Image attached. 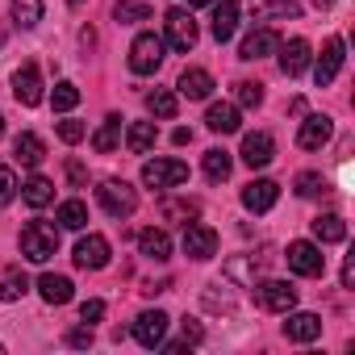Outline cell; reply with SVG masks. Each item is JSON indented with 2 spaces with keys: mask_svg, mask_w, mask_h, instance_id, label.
Segmentation results:
<instances>
[{
  "mask_svg": "<svg viewBox=\"0 0 355 355\" xmlns=\"http://www.w3.org/2000/svg\"><path fill=\"white\" fill-rule=\"evenodd\" d=\"M55 251H59V226H51V222H26V230H21V255L30 263H46Z\"/></svg>",
  "mask_w": 355,
  "mask_h": 355,
  "instance_id": "6da1fadb",
  "label": "cell"
},
{
  "mask_svg": "<svg viewBox=\"0 0 355 355\" xmlns=\"http://www.w3.org/2000/svg\"><path fill=\"white\" fill-rule=\"evenodd\" d=\"M197 38H201V30H197V21H193L189 9H167V17H163V42L171 51H184L189 55L197 46Z\"/></svg>",
  "mask_w": 355,
  "mask_h": 355,
  "instance_id": "7a4b0ae2",
  "label": "cell"
},
{
  "mask_svg": "<svg viewBox=\"0 0 355 355\" xmlns=\"http://www.w3.org/2000/svg\"><path fill=\"white\" fill-rule=\"evenodd\" d=\"M189 180V163L180 159H146L142 163V184L146 189H175V184H184Z\"/></svg>",
  "mask_w": 355,
  "mask_h": 355,
  "instance_id": "3957f363",
  "label": "cell"
},
{
  "mask_svg": "<svg viewBox=\"0 0 355 355\" xmlns=\"http://www.w3.org/2000/svg\"><path fill=\"white\" fill-rule=\"evenodd\" d=\"M163 51H167V42L159 34H138L134 46H130V71L134 76H155L159 63H163Z\"/></svg>",
  "mask_w": 355,
  "mask_h": 355,
  "instance_id": "277c9868",
  "label": "cell"
},
{
  "mask_svg": "<svg viewBox=\"0 0 355 355\" xmlns=\"http://www.w3.org/2000/svg\"><path fill=\"white\" fill-rule=\"evenodd\" d=\"M96 197H101V209H105L109 218H130V214L138 209V189L125 184V180H105V184L96 189Z\"/></svg>",
  "mask_w": 355,
  "mask_h": 355,
  "instance_id": "5b68a950",
  "label": "cell"
},
{
  "mask_svg": "<svg viewBox=\"0 0 355 355\" xmlns=\"http://www.w3.org/2000/svg\"><path fill=\"white\" fill-rule=\"evenodd\" d=\"M184 255L189 259H214L218 255V230L205 222H184Z\"/></svg>",
  "mask_w": 355,
  "mask_h": 355,
  "instance_id": "8992f818",
  "label": "cell"
},
{
  "mask_svg": "<svg viewBox=\"0 0 355 355\" xmlns=\"http://www.w3.org/2000/svg\"><path fill=\"white\" fill-rule=\"evenodd\" d=\"M255 301L259 309H272V313H288L297 305V288L288 280H259L255 284Z\"/></svg>",
  "mask_w": 355,
  "mask_h": 355,
  "instance_id": "52a82bcc",
  "label": "cell"
},
{
  "mask_svg": "<svg viewBox=\"0 0 355 355\" xmlns=\"http://www.w3.org/2000/svg\"><path fill=\"white\" fill-rule=\"evenodd\" d=\"M109 255H113V247H109L105 234H84V239L76 243V268L101 272V268H109Z\"/></svg>",
  "mask_w": 355,
  "mask_h": 355,
  "instance_id": "ba28073f",
  "label": "cell"
},
{
  "mask_svg": "<svg viewBox=\"0 0 355 355\" xmlns=\"http://www.w3.org/2000/svg\"><path fill=\"white\" fill-rule=\"evenodd\" d=\"M330 138H334V121H330L326 113H309V117L301 121V130H297V146H301V150H322Z\"/></svg>",
  "mask_w": 355,
  "mask_h": 355,
  "instance_id": "9c48e42d",
  "label": "cell"
},
{
  "mask_svg": "<svg viewBox=\"0 0 355 355\" xmlns=\"http://www.w3.org/2000/svg\"><path fill=\"white\" fill-rule=\"evenodd\" d=\"M288 268L297 276H322L326 272V255L318 243H288Z\"/></svg>",
  "mask_w": 355,
  "mask_h": 355,
  "instance_id": "30bf717a",
  "label": "cell"
},
{
  "mask_svg": "<svg viewBox=\"0 0 355 355\" xmlns=\"http://www.w3.org/2000/svg\"><path fill=\"white\" fill-rule=\"evenodd\" d=\"M276 51H280V71H284L288 80H297V76L313 63V46H309L305 38H288V42H280Z\"/></svg>",
  "mask_w": 355,
  "mask_h": 355,
  "instance_id": "8fae6325",
  "label": "cell"
},
{
  "mask_svg": "<svg viewBox=\"0 0 355 355\" xmlns=\"http://www.w3.org/2000/svg\"><path fill=\"white\" fill-rule=\"evenodd\" d=\"M347 46H343V38H326V46H322V55H318V63H313V80H318V88H326L338 71H343V55Z\"/></svg>",
  "mask_w": 355,
  "mask_h": 355,
  "instance_id": "7c38bea8",
  "label": "cell"
},
{
  "mask_svg": "<svg viewBox=\"0 0 355 355\" xmlns=\"http://www.w3.org/2000/svg\"><path fill=\"white\" fill-rule=\"evenodd\" d=\"M13 96H17L26 109L42 105V71H38L34 63H26V67L13 71Z\"/></svg>",
  "mask_w": 355,
  "mask_h": 355,
  "instance_id": "4fadbf2b",
  "label": "cell"
},
{
  "mask_svg": "<svg viewBox=\"0 0 355 355\" xmlns=\"http://www.w3.org/2000/svg\"><path fill=\"white\" fill-rule=\"evenodd\" d=\"M167 313L163 309H146V313H138L134 318V338L142 343V347H159L163 343V334H167Z\"/></svg>",
  "mask_w": 355,
  "mask_h": 355,
  "instance_id": "5bb4252c",
  "label": "cell"
},
{
  "mask_svg": "<svg viewBox=\"0 0 355 355\" xmlns=\"http://www.w3.org/2000/svg\"><path fill=\"white\" fill-rule=\"evenodd\" d=\"M272 159H276V142H272L268 130H255V134L243 138V163L247 167H268Z\"/></svg>",
  "mask_w": 355,
  "mask_h": 355,
  "instance_id": "9a60e30c",
  "label": "cell"
},
{
  "mask_svg": "<svg viewBox=\"0 0 355 355\" xmlns=\"http://www.w3.org/2000/svg\"><path fill=\"white\" fill-rule=\"evenodd\" d=\"M276 201H280V184H276V180H251V184L243 189V205H247L251 214H268Z\"/></svg>",
  "mask_w": 355,
  "mask_h": 355,
  "instance_id": "2e32d148",
  "label": "cell"
},
{
  "mask_svg": "<svg viewBox=\"0 0 355 355\" xmlns=\"http://www.w3.org/2000/svg\"><path fill=\"white\" fill-rule=\"evenodd\" d=\"M318 334H322V318L318 313H305V309L293 313L288 309V322H284V338L288 343H313Z\"/></svg>",
  "mask_w": 355,
  "mask_h": 355,
  "instance_id": "e0dca14e",
  "label": "cell"
},
{
  "mask_svg": "<svg viewBox=\"0 0 355 355\" xmlns=\"http://www.w3.org/2000/svg\"><path fill=\"white\" fill-rule=\"evenodd\" d=\"M280 46V38H276V30H268V26H259V30H251L247 38H243V46H239V59H268L272 51Z\"/></svg>",
  "mask_w": 355,
  "mask_h": 355,
  "instance_id": "ac0fdd59",
  "label": "cell"
},
{
  "mask_svg": "<svg viewBox=\"0 0 355 355\" xmlns=\"http://www.w3.org/2000/svg\"><path fill=\"white\" fill-rule=\"evenodd\" d=\"M234 30H239V5H234V0H218L209 34H214L218 42H230V38H234Z\"/></svg>",
  "mask_w": 355,
  "mask_h": 355,
  "instance_id": "d6986e66",
  "label": "cell"
},
{
  "mask_svg": "<svg viewBox=\"0 0 355 355\" xmlns=\"http://www.w3.org/2000/svg\"><path fill=\"white\" fill-rule=\"evenodd\" d=\"M175 88H180V96H189V101H205V96L214 92V76H209L205 67H189Z\"/></svg>",
  "mask_w": 355,
  "mask_h": 355,
  "instance_id": "ffe728a7",
  "label": "cell"
},
{
  "mask_svg": "<svg viewBox=\"0 0 355 355\" xmlns=\"http://www.w3.org/2000/svg\"><path fill=\"white\" fill-rule=\"evenodd\" d=\"M205 125L214 130V134H234L243 121H239V105H230V101H218V105H209V113H205Z\"/></svg>",
  "mask_w": 355,
  "mask_h": 355,
  "instance_id": "44dd1931",
  "label": "cell"
},
{
  "mask_svg": "<svg viewBox=\"0 0 355 355\" xmlns=\"http://www.w3.org/2000/svg\"><path fill=\"white\" fill-rule=\"evenodd\" d=\"M155 142H159L155 121H130V130H125V146H130V155H150Z\"/></svg>",
  "mask_w": 355,
  "mask_h": 355,
  "instance_id": "7402d4cb",
  "label": "cell"
},
{
  "mask_svg": "<svg viewBox=\"0 0 355 355\" xmlns=\"http://www.w3.org/2000/svg\"><path fill=\"white\" fill-rule=\"evenodd\" d=\"M117 142H121V117H117V113H109V117L101 121V130L92 134V150H96V155H113V150H117Z\"/></svg>",
  "mask_w": 355,
  "mask_h": 355,
  "instance_id": "603a6c76",
  "label": "cell"
},
{
  "mask_svg": "<svg viewBox=\"0 0 355 355\" xmlns=\"http://www.w3.org/2000/svg\"><path fill=\"white\" fill-rule=\"evenodd\" d=\"M138 251L146 255V259H155V263H163L167 255H171V239H167V230H142L138 234Z\"/></svg>",
  "mask_w": 355,
  "mask_h": 355,
  "instance_id": "cb8c5ba5",
  "label": "cell"
},
{
  "mask_svg": "<svg viewBox=\"0 0 355 355\" xmlns=\"http://www.w3.org/2000/svg\"><path fill=\"white\" fill-rule=\"evenodd\" d=\"M21 197H26L30 209H46L55 201V184L46 180V175H30V180L21 184Z\"/></svg>",
  "mask_w": 355,
  "mask_h": 355,
  "instance_id": "d4e9b609",
  "label": "cell"
},
{
  "mask_svg": "<svg viewBox=\"0 0 355 355\" xmlns=\"http://www.w3.org/2000/svg\"><path fill=\"white\" fill-rule=\"evenodd\" d=\"M313 239H318L322 247L343 243V239H347V222H343L338 214H322V218H313Z\"/></svg>",
  "mask_w": 355,
  "mask_h": 355,
  "instance_id": "484cf974",
  "label": "cell"
},
{
  "mask_svg": "<svg viewBox=\"0 0 355 355\" xmlns=\"http://www.w3.org/2000/svg\"><path fill=\"white\" fill-rule=\"evenodd\" d=\"M38 293H42V301H46V305H67V301H71V280H67V276L46 272V276L38 280Z\"/></svg>",
  "mask_w": 355,
  "mask_h": 355,
  "instance_id": "4316f807",
  "label": "cell"
},
{
  "mask_svg": "<svg viewBox=\"0 0 355 355\" xmlns=\"http://www.w3.org/2000/svg\"><path fill=\"white\" fill-rule=\"evenodd\" d=\"M13 146H17V159H21L26 167H38V163L46 159V142H42L38 134H30V130H26V134H17V142H13Z\"/></svg>",
  "mask_w": 355,
  "mask_h": 355,
  "instance_id": "83f0119b",
  "label": "cell"
},
{
  "mask_svg": "<svg viewBox=\"0 0 355 355\" xmlns=\"http://www.w3.org/2000/svg\"><path fill=\"white\" fill-rule=\"evenodd\" d=\"M230 171H234V159H230V150H222V146H214V150H205V175L214 184H222V180H230Z\"/></svg>",
  "mask_w": 355,
  "mask_h": 355,
  "instance_id": "f1b7e54d",
  "label": "cell"
},
{
  "mask_svg": "<svg viewBox=\"0 0 355 355\" xmlns=\"http://www.w3.org/2000/svg\"><path fill=\"white\" fill-rule=\"evenodd\" d=\"M55 218H59L63 230H84V226H88V205H84V201H63Z\"/></svg>",
  "mask_w": 355,
  "mask_h": 355,
  "instance_id": "f546056e",
  "label": "cell"
},
{
  "mask_svg": "<svg viewBox=\"0 0 355 355\" xmlns=\"http://www.w3.org/2000/svg\"><path fill=\"white\" fill-rule=\"evenodd\" d=\"M113 17H117L121 26H134V21H150V5H146V0H117Z\"/></svg>",
  "mask_w": 355,
  "mask_h": 355,
  "instance_id": "4dcf8cb0",
  "label": "cell"
},
{
  "mask_svg": "<svg viewBox=\"0 0 355 355\" xmlns=\"http://www.w3.org/2000/svg\"><path fill=\"white\" fill-rule=\"evenodd\" d=\"M146 109H150L155 117H163V121H171L175 113H180V101H175L171 92H163V88H155V92L146 96Z\"/></svg>",
  "mask_w": 355,
  "mask_h": 355,
  "instance_id": "1f68e13d",
  "label": "cell"
},
{
  "mask_svg": "<svg viewBox=\"0 0 355 355\" xmlns=\"http://www.w3.org/2000/svg\"><path fill=\"white\" fill-rule=\"evenodd\" d=\"M13 21L21 30H34L42 21V0H13Z\"/></svg>",
  "mask_w": 355,
  "mask_h": 355,
  "instance_id": "d6a6232c",
  "label": "cell"
},
{
  "mask_svg": "<svg viewBox=\"0 0 355 355\" xmlns=\"http://www.w3.org/2000/svg\"><path fill=\"white\" fill-rule=\"evenodd\" d=\"M51 105H55V113H71V109L80 105V88H76L71 80L55 84V92H51Z\"/></svg>",
  "mask_w": 355,
  "mask_h": 355,
  "instance_id": "836d02e7",
  "label": "cell"
},
{
  "mask_svg": "<svg viewBox=\"0 0 355 355\" xmlns=\"http://www.w3.org/2000/svg\"><path fill=\"white\" fill-rule=\"evenodd\" d=\"M26 288H30V280L21 276V272H9V276H0V301H17V297H26Z\"/></svg>",
  "mask_w": 355,
  "mask_h": 355,
  "instance_id": "e575fe53",
  "label": "cell"
},
{
  "mask_svg": "<svg viewBox=\"0 0 355 355\" xmlns=\"http://www.w3.org/2000/svg\"><path fill=\"white\" fill-rule=\"evenodd\" d=\"M239 105H243V109H259V105H263V84L243 80V84H239Z\"/></svg>",
  "mask_w": 355,
  "mask_h": 355,
  "instance_id": "d590c367",
  "label": "cell"
},
{
  "mask_svg": "<svg viewBox=\"0 0 355 355\" xmlns=\"http://www.w3.org/2000/svg\"><path fill=\"white\" fill-rule=\"evenodd\" d=\"M17 175H13V167H5V163H0V205H9L13 197H17Z\"/></svg>",
  "mask_w": 355,
  "mask_h": 355,
  "instance_id": "8d00e7d4",
  "label": "cell"
},
{
  "mask_svg": "<svg viewBox=\"0 0 355 355\" xmlns=\"http://www.w3.org/2000/svg\"><path fill=\"white\" fill-rule=\"evenodd\" d=\"M322 189H326V180H322L318 171H301V175H297V193H301V197H318Z\"/></svg>",
  "mask_w": 355,
  "mask_h": 355,
  "instance_id": "74e56055",
  "label": "cell"
},
{
  "mask_svg": "<svg viewBox=\"0 0 355 355\" xmlns=\"http://www.w3.org/2000/svg\"><path fill=\"white\" fill-rule=\"evenodd\" d=\"M101 318H105V301H96V297H92V301H84V305H80V322H84V326H92V322H101Z\"/></svg>",
  "mask_w": 355,
  "mask_h": 355,
  "instance_id": "f35d334b",
  "label": "cell"
},
{
  "mask_svg": "<svg viewBox=\"0 0 355 355\" xmlns=\"http://www.w3.org/2000/svg\"><path fill=\"white\" fill-rule=\"evenodd\" d=\"M59 138H63V142H67V146H76V142H80V138H84V125H80V121H71V117H67V121H59Z\"/></svg>",
  "mask_w": 355,
  "mask_h": 355,
  "instance_id": "ab89813d",
  "label": "cell"
},
{
  "mask_svg": "<svg viewBox=\"0 0 355 355\" xmlns=\"http://www.w3.org/2000/svg\"><path fill=\"white\" fill-rule=\"evenodd\" d=\"M184 343H189V347H197V343H205V326H201L197 318H184Z\"/></svg>",
  "mask_w": 355,
  "mask_h": 355,
  "instance_id": "60d3db41",
  "label": "cell"
},
{
  "mask_svg": "<svg viewBox=\"0 0 355 355\" xmlns=\"http://www.w3.org/2000/svg\"><path fill=\"white\" fill-rule=\"evenodd\" d=\"M67 347H80V351L92 347V326H76V330L67 334Z\"/></svg>",
  "mask_w": 355,
  "mask_h": 355,
  "instance_id": "b9f144b4",
  "label": "cell"
},
{
  "mask_svg": "<svg viewBox=\"0 0 355 355\" xmlns=\"http://www.w3.org/2000/svg\"><path fill=\"white\" fill-rule=\"evenodd\" d=\"M193 214H197V201H189V205L167 201V205H163V218H193Z\"/></svg>",
  "mask_w": 355,
  "mask_h": 355,
  "instance_id": "7bdbcfd3",
  "label": "cell"
},
{
  "mask_svg": "<svg viewBox=\"0 0 355 355\" xmlns=\"http://www.w3.org/2000/svg\"><path fill=\"white\" fill-rule=\"evenodd\" d=\"M67 175H71V184H84V163L71 159V163H67Z\"/></svg>",
  "mask_w": 355,
  "mask_h": 355,
  "instance_id": "ee69618b",
  "label": "cell"
},
{
  "mask_svg": "<svg viewBox=\"0 0 355 355\" xmlns=\"http://www.w3.org/2000/svg\"><path fill=\"white\" fill-rule=\"evenodd\" d=\"M351 284H355V263L347 259V263H343V288H351Z\"/></svg>",
  "mask_w": 355,
  "mask_h": 355,
  "instance_id": "f6af8a7d",
  "label": "cell"
},
{
  "mask_svg": "<svg viewBox=\"0 0 355 355\" xmlns=\"http://www.w3.org/2000/svg\"><path fill=\"white\" fill-rule=\"evenodd\" d=\"M171 142H175V146H184V142H193V130H184V125H180V130L171 134Z\"/></svg>",
  "mask_w": 355,
  "mask_h": 355,
  "instance_id": "bcb514c9",
  "label": "cell"
},
{
  "mask_svg": "<svg viewBox=\"0 0 355 355\" xmlns=\"http://www.w3.org/2000/svg\"><path fill=\"white\" fill-rule=\"evenodd\" d=\"M197 5H218V0H189V9H197Z\"/></svg>",
  "mask_w": 355,
  "mask_h": 355,
  "instance_id": "7dc6e473",
  "label": "cell"
},
{
  "mask_svg": "<svg viewBox=\"0 0 355 355\" xmlns=\"http://www.w3.org/2000/svg\"><path fill=\"white\" fill-rule=\"evenodd\" d=\"M313 5H318V9H334V0H313Z\"/></svg>",
  "mask_w": 355,
  "mask_h": 355,
  "instance_id": "c3c4849f",
  "label": "cell"
},
{
  "mask_svg": "<svg viewBox=\"0 0 355 355\" xmlns=\"http://www.w3.org/2000/svg\"><path fill=\"white\" fill-rule=\"evenodd\" d=\"M0 138H5V117H0Z\"/></svg>",
  "mask_w": 355,
  "mask_h": 355,
  "instance_id": "681fc988",
  "label": "cell"
}]
</instances>
